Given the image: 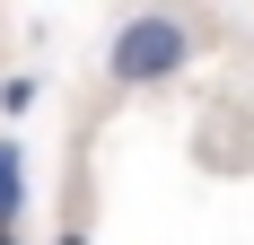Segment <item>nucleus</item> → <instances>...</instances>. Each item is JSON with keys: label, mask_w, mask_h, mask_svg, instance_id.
Masks as SVG:
<instances>
[{"label": "nucleus", "mask_w": 254, "mask_h": 245, "mask_svg": "<svg viewBox=\"0 0 254 245\" xmlns=\"http://www.w3.org/2000/svg\"><path fill=\"white\" fill-rule=\"evenodd\" d=\"M184 61H193L184 18H123L114 44H105V79H114V88H158V79H176Z\"/></svg>", "instance_id": "obj_1"}, {"label": "nucleus", "mask_w": 254, "mask_h": 245, "mask_svg": "<svg viewBox=\"0 0 254 245\" xmlns=\"http://www.w3.org/2000/svg\"><path fill=\"white\" fill-rule=\"evenodd\" d=\"M18 210H26V158H18V140L0 131V228H18Z\"/></svg>", "instance_id": "obj_2"}, {"label": "nucleus", "mask_w": 254, "mask_h": 245, "mask_svg": "<svg viewBox=\"0 0 254 245\" xmlns=\"http://www.w3.org/2000/svg\"><path fill=\"white\" fill-rule=\"evenodd\" d=\"M0 245H18V228H0Z\"/></svg>", "instance_id": "obj_3"}, {"label": "nucleus", "mask_w": 254, "mask_h": 245, "mask_svg": "<svg viewBox=\"0 0 254 245\" xmlns=\"http://www.w3.org/2000/svg\"><path fill=\"white\" fill-rule=\"evenodd\" d=\"M62 245H88V237H79V228H70V237H62Z\"/></svg>", "instance_id": "obj_4"}]
</instances>
